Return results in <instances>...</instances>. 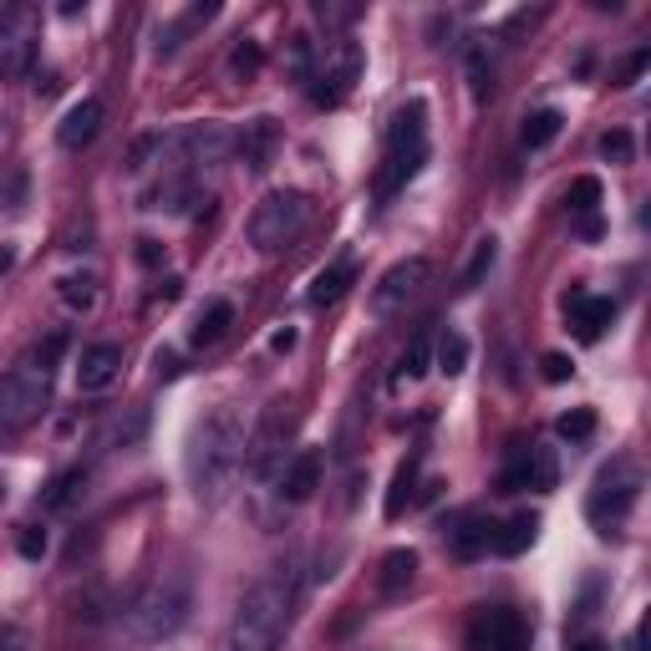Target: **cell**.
<instances>
[{"label":"cell","instance_id":"cell-35","mask_svg":"<svg viewBox=\"0 0 651 651\" xmlns=\"http://www.w3.org/2000/svg\"><path fill=\"white\" fill-rule=\"evenodd\" d=\"M560 484V463H555V448L545 443H530V488L549 494V488Z\"/></svg>","mask_w":651,"mask_h":651},{"label":"cell","instance_id":"cell-3","mask_svg":"<svg viewBox=\"0 0 651 651\" xmlns=\"http://www.w3.org/2000/svg\"><path fill=\"white\" fill-rule=\"evenodd\" d=\"M189 616H193V576L189 570H163L128 606V631L143 647H158V641H174L189 626Z\"/></svg>","mask_w":651,"mask_h":651},{"label":"cell","instance_id":"cell-38","mask_svg":"<svg viewBox=\"0 0 651 651\" xmlns=\"http://www.w3.org/2000/svg\"><path fill=\"white\" fill-rule=\"evenodd\" d=\"M413 488H417V459H407V463L398 469V478H392V488H387V519H398L402 509H407Z\"/></svg>","mask_w":651,"mask_h":651},{"label":"cell","instance_id":"cell-42","mask_svg":"<svg viewBox=\"0 0 651 651\" xmlns=\"http://www.w3.org/2000/svg\"><path fill=\"white\" fill-rule=\"evenodd\" d=\"M601 153H606L611 163H631V133H626V128L606 133V138H601Z\"/></svg>","mask_w":651,"mask_h":651},{"label":"cell","instance_id":"cell-26","mask_svg":"<svg viewBox=\"0 0 651 651\" xmlns=\"http://www.w3.org/2000/svg\"><path fill=\"white\" fill-rule=\"evenodd\" d=\"M87 494V469H67V474H57L51 484H46V494H42V509H72L76 499Z\"/></svg>","mask_w":651,"mask_h":651},{"label":"cell","instance_id":"cell-28","mask_svg":"<svg viewBox=\"0 0 651 651\" xmlns=\"http://www.w3.org/2000/svg\"><path fill=\"white\" fill-rule=\"evenodd\" d=\"M285 72H291V82L311 87V76H316V42L306 36V31H296V36L285 42Z\"/></svg>","mask_w":651,"mask_h":651},{"label":"cell","instance_id":"cell-45","mask_svg":"<svg viewBox=\"0 0 651 651\" xmlns=\"http://www.w3.org/2000/svg\"><path fill=\"white\" fill-rule=\"evenodd\" d=\"M153 371H158L163 382H174L178 371H184V367H178V352H174V346H158V352H153Z\"/></svg>","mask_w":651,"mask_h":651},{"label":"cell","instance_id":"cell-31","mask_svg":"<svg viewBox=\"0 0 651 651\" xmlns=\"http://www.w3.org/2000/svg\"><path fill=\"white\" fill-rule=\"evenodd\" d=\"M143 428H149V417L133 407L128 417H122V413L107 417V428H103V438H97V443H103V448H133L138 438H143Z\"/></svg>","mask_w":651,"mask_h":651},{"label":"cell","instance_id":"cell-13","mask_svg":"<svg viewBox=\"0 0 651 651\" xmlns=\"http://www.w3.org/2000/svg\"><path fill=\"white\" fill-rule=\"evenodd\" d=\"M122 377V346L118 341H92L76 356V387L82 392H107Z\"/></svg>","mask_w":651,"mask_h":651},{"label":"cell","instance_id":"cell-9","mask_svg":"<svg viewBox=\"0 0 651 651\" xmlns=\"http://www.w3.org/2000/svg\"><path fill=\"white\" fill-rule=\"evenodd\" d=\"M235 153V133L224 128V122H189V128H178L168 133V168H214Z\"/></svg>","mask_w":651,"mask_h":651},{"label":"cell","instance_id":"cell-19","mask_svg":"<svg viewBox=\"0 0 651 651\" xmlns=\"http://www.w3.org/2000/svg\"><path fill=\"white\" fill-rule=\"evenodd\" d=\"M193 204H204L199 184H193L189 174H174V178H163L158 189L149 193V204H143V209H158V214H189Z\"/></svg>","mask_w":651,"mask_h":651},{"label":"cell","instance_id":"cell-46","mask_svg":"<svg viewBox=\"0 0 651 651\" xmlns=\"http://www.w3.org/2000/svg\"><path fill=\"white\" fill-rule=\"evenodd\" d=\"M540 367H545V382H570V356H560V352H549L545 362H540Z\"/></svg>","mask_w":651,"mask_h":651},{"label":"cell","instance_id":"cell-27","mask_svg":"<svg viewBox=\"0 0 651 651\" xmlns=\"http://www.w3.org/2000/svg\"><path fill=\"white\" fill-rule=\"evenodd\" d=\"M417 576V555L413 549H392V555H382V576H377V585H382V595H402L407 585H413Z\"/></svg>","mask_w":651,"mask_h":651},{"label":"cell","instance_id":"cell-40","mask_svg":"<svg viewBox=\"0 0 651 651\" xmlns=\"http://www.w3.org/2000/svg\"><path fill=\"white\" fill-rule=\"evenodd\" d=\"M565 204L576 209V214H595V204H601V178H576L570 184V193H565Z\"/></svg>","mask_w":651,"mask_h":651},{"label":"cell","instance_id":"cell-5","mask_svg":"<svg viewBox=\"0 0 651 651\" xmlns=\"http://www.w3.org/2000/svg\"><path fill=\"white\" fill-rule=\"evenodd\" d=\"M51 377H57V367L42 362L36 352L21 356V362L0 377V433H21L46 413V402H51Z\"/></svg>","mask_w":651,"mask_h":651},{"label":"cell","instance_id":"cell-14","mask_svg":"<svg viewBox=\"0 0 651 651\" xmlns=\"http://www.w3.org/2000/svg\"><path fill=\"white\" fill-rule=\"evenodd\" d=\"M281 122L275 118H250L245 122V133L235 138V153H239V163L250 168V174H265L270 163H275V153H281Z\"/></svg>","mask_w":651,"mask_h":651},{"label":"cell","instance_id":"cell-37","mask_svg":"<svg viewBox=\"0 0 651 651\" xmlns=\"http://www.w3.org/2000/svg\"><path fill=\"white\" fill-rule=\"evenodd\" d=\"M499 488H504V494H519V488H530V443H514V448H509V463H504V474H499Z\"/></svg>","mask_w":651,"mask_h":651},{"label":"cell","instance_id":"cell-49","mask_svg":"<svg viewBox=\"0 0 651 651\" xmlns=\"http://www.w3.org/2000/svg\"><path fill=\"white\" fill-rule=\"evenodd\" d=\"M153 296H158V300H168V306H174V300L184 296V281H178V275H168V281H158V291H153Z\"/></svg>","mask_w":651,"mask_h":651},{"label":"cell","instance_id":"cell-50","mask_svg":"<svg viewBox=\"0 0 651 651\" xmlns=\"http://www.w3.org/2000/svg\"><path fill=\"white\" fill-rule=\"evenodd\" d=\"M270 346H275V352H291V346H296V331H291V326H285V331H275V336H270Z\"/></svg>","mask_w":651,"mask_h":651},{"label":"cell","instance_id":"cell-53","mask_svg":"<svg viewBox=\"0 0 651 651\" xmlns=\"http://www.w3.org/2000/svg\"><path fill=\"white\" fill-rule=\"evenodd\" d=\"M0 499H5V488H0Z\"/></svg>","mask_w":651,"mask_h":651},{"label":"cell","instance_id":"cell-36","mask_svg":"<svg viewBox=\"0 0 651 651\" xmlns=\"http://www.w3.org/2000/svg\"><path fill=\"white\" fill-rule=\"evenodd\" d=\"M494 260H499V239H494V235L478 239V250H474V260H469V270H463L459 291H478V285H484V275L494 270Z\"/></svg>","mask_w":651,"mask_h":651},{"label":"cell","instance_id":"cell-43","mask_svg":"<svg viewBox=\"0 0 651 651\" xmlns=\"http://www.w3.org/2000/svg\"><path fill=\"white\" fill-rule=\"evenodd\" d=\"M647 67H651V51L641 46V51H631V57L622 61V72H616V87H631V82H637V76L647 72Z\"/></svg>","mask_w":651,"mask_h":651},{"label":"cell","instance_id":"cell-34","mask_svg":"<svg viewBox=\"0 0 651 651\" xmlns=\"http://www.w3.org/2000/svg\"><path fill=\"white\" fill-rule=\"evenodd\" d=\"M260 67H265V51H260V42L239 36L235 51H229V76H235V82H255V76H260Z\"/></svg>","mask_w":651,"mask_h":651},{"label":"cell","instance_id":"cell-39","mask_svg":"<svg viewBox=\"0 0 651 651\" xmlns=\"http://www.w3.org/2000/svg\"><path fill=\"white\" fill-rule=\"evenodd\" d=\"M555 433H560L565 443H585V438L595 433V413L591 407H576V413H565L560 423H555Z\"/></svg>","mask_w":651,"mask_h":651},{"label":"cell","instance_id":"cell-7","mask_svg":"<svg viewBox=\"0 0 651 651\" xmlns=\"http://www.w3.org/2000/svg\"><path fill=\"white\" fill-rule=\"evenodd\" d=\"M637 499H641V469L631 459H616L595 474L585 514H591V524H601V534H611L626 524V514L637 509Z\"/></svg>","mask_w":651,"mask_h":651},{"label":"cell","instance_id":"cell-11","mask_svg":"<svg viewBox=\"0 0 651 651\" xmlns=\"http://www.w3.org/2000/svg\"><path fill=\"white\" fill-rule=\"evenodd\" d=\"M433 281V260H423V255H413V260H398V265L387 270L382 281L371 285V311L377 316H398L407 300L423 291V285Z\"/></svg>","mask_w":651,"mask_h":651},{"label":"cell","instance_id":"cell-21","mask_svg":"<svg viewBox=\"0 0 651 651\" xmlns=\"http://www.w3.org/2000/svg\"><path fill=\"white\" fill-rule=\"evenodd\" d=\"M356 281L352 260H336V265H326L321 275L311 281V291H306V300H311V311H326V306H336L341 296H346V285Z\"/></svg>","mask_w":651,"mask_h":651},{"label":"cell","instance_id":"cell-4","mask_svg":"<svg viewBox=\"0 0 651 651\" xmlns=\"http://www.w3.org/2000/svg\"><path fill=\"white\" fill-rule=\"evenodd\" d=\"M428 158V107L417 103H402L387 122V153H382V168H377V199H392V193L407 184V178L423 168Z\"/></svg>","mask_w":651,"mask_h":651},{"label":"cell","instance_id":"cell-52","mask_svg":"<svg viewBox=\"0 0 651 651\" xmlns=\"http://www.w3.org/2000/svg\"><path fill=\"white\" fill-rule=\"evenodd\" d=\"M570 651H606L601 641H580V647H570Z\"/></svg>","mask_w":651,"mask_h":651},{"label":"cell","instance_id":"cell-1","mask_svg":"<svg viewBox=\"0 0 651 651\" xmlns=\"http://www.w3.org/2000/svg\"><path fill=\"white\" fill-rule=\"evenodd\" d=\"M245 448H250V417L245 407L224 402L193 428L189 438V484L204 504H220L235 484V474L245 469Z\"/></svg>","mask_w":651,"mask_h":651},{"label":"cell","instance_id":"cell-41","mask_svg":"<svg viewBox=\"0 0 651 651\" xmlns=\"http://www.w3.org/2000/svg\"><path fill=\"white\" fill-rule=\"evenodd\" d=\"M46 545H51V540H46L42 524H26V530H21V545H15V549H21V560H42Z\"/></svg>","mask_w":651,"mask_h":651},{"label":"cell","instance_id":"cell-8","mask_svg":"<svg viewBox=\"0 0 651 651\" xmlns=\"http://www.w3.org/2000/svg\"><path fill=\"white\" fill-rule=\"evenodd\" d=\"M36 42H42V11L36 5H5L0 11V76L5 82L31 72Z\"/></svg>","mask_w":651,"mask_h":651},{"label":"cell","instance_id":"cell-20","mask_svg":"<svg viewBox=\"0 0 651 651\" xmlns=\"http://www.w3.org/2000/svg\"><path fill=\"white\" fill-rule=\"evenodd\" d=\"M534 534H540V514H509L504 524H494V555H504V560H514V555H524V549L534 545Z\"/></svg>","mask_w":651,"mask_h":651},{"label":"cell","instance_id":"cell-51","mask_svg":"<svg viewBox=\"0 0 651 651\" xmlns=\"http://www.w3.org/2000/svg\"><path fill=\"white\" fill-rule=\"evenodd\" d=\"M580 235L595 239V235H601V220H595V214H580Z\"/></svg>","mask_w":651,"mask_h":651},{"label":"cell","instance_id":"cell-18","mask_svg":"<svg viewBox=\"0 0 651 651\" xmlns=\"http://www.w3.org/2000/svg\"><path fill=\"white\" fill-rule=\"evenodd\" d=\"M97 133H103V103H97V97H82V103L67 107V118H61V128H57V143L76 153V149H87Z\"/></svg>","mask_w":651,"mask_h":651},{"label":"cell","instance_id":"cell-29","mask_svg":"<svg viewBox=\"0 0 651 651\" xmlns=\"http://www.w3.org/2000/svg\"><path fill=\"white\" fill-rule=\"evenodd\" d=\"M57 291H61V300H67V311H92V306H97V275H92V270L61 275Z\"/></svg>","mask_w":651,"mask_h":651},{"label":"cell","instance_id":"cell-23","mask_svg":"<svg viewBox=\"0 0 651 651\" xmlns=\"http://www.w3.org/2000/svg\"><path fill=\"white\" fill-rule=\"evenodd\" d=\"M229 326H235V306H229V300H209L204 311H199V321H193L189 341L204 352V346H214V341L229 336Z\"/></svg>","mask_w":651,"mask_h":651},{"label":"cell","instance_id":"cell-47","mask_svg":"<svg viewBox=\"0 0 651 651\" xmlns=\"http://www.w3.org/2000/svg\"><path fill=\"white\" fill-rule=\"evenodd\" d=\"M0 651H31V637L21 626H0Z\"/></svg>","mask_w":651,"mask_h":651},{"label":"cell","instance_id":"cell-32","mask_svg":"<svg viewBox=\"0 0 651 651\" xmlns=\"http://www.w3.org/2000/svg\"><path fill=\"white\" fill-rule=\"evenodd\" d=\"M158 163H168V133L138 138L133 153H128V174H149V168H158Z\"/></svg>","mask_w":651,"mask_h":651},{"label":"cell","instance_id":"cell-30","mask_svg":"<svg viewBox=\"0 0 651 651\" xmlns=\"http://www.w3.org/2000/svg\"><path fill=\"white\" fill-rule=\"evenodd\" d=\"M463 67H469V92L484 103L488 87H494V61H488V42H484V36H478V42H469V51H463Z\"/></svg>","mask_w":651,"mask_h":651},{"label":"cell","instance_id":"cell-6","mask_svg":"<svg viewBox=\"0 0 651 651\" xmlns=\"http://www.w3.org/2000/svg\"><path fill=\"white\" fill-rule=\"evenodd\" d=\"M311 224V199L306 193H296V189H275V193H265L260 204H255V214H250V245L260 255H281L291 239L300 235Z\"/></svg>","mask_w":651,"mask_h":651},{"label":"cell","instance_id":"cell-44","mask_svg":"<svg viewBox=\"0 0 651 651\" xmlns=\"http://www.w3.org/2000/svg\"><path fill=\"white\" fill-rule=\"evenodd\" d=\"M316 15H321L326 26H352L356 15H362V5H326V0H321V5H316Z\"/></svg>","mask_w":651,"mask_h":651},{"label":"cell","instance_id":"cell-17","mask_svg":"<svg viewBox=\"0 0 651 651\" xmlns=\"http://www.w3.org/2000/svg\"><path fill=\"white\" fill-rule=\"evenodd\" d=\"M448 549L459 555V560H478L488 545H494V519H484V514H474V509H463L453 524H448Z\"/></svg>","mask_w":651,"mask_h":651},{"label":"cell","instance_id":"cell-24","mask_svg":"<svg viewBox=\"0 0 651 651\" xmlns=\"http://www.w3.org/2000/svg\"><path fill=\"white\" fill-rule=\"evenodd\" d=\"M214 11H220V5H193V11H184L178 21H168V26L158 31V46H153V51H158V57H174V51L184 46V36H189L193 26H204V21H214Z\"/></svg>","mask_w":651,"mask_h":651},{"label":"cell","instance_id":"cell-22","mask_svg":"<svg viewBox=\"0 0 651 651\" xmlns=\"http://www.w3.org/2000/svg\"><path fill=\"white\" fill-rule=\"evenodd\" d=\"M428 367H433V331H428V326H417L413 341H407V346H402V356H398L392 387H398V382H417V377H423Z\"/></svg>","mask_w":651,"mask_h":651},{"label":"cell","instance_id":"cell-33","mask_svg":"<svg viewBox=\"0 0 651 651\" xmlns=\"http://www.w3.org/2000/svg\"><path fill=\"white\" fill-rule=\"evenodd\" d=\"M433 356H438V371L459 377V371L469 367V341H463V331H443V336L433 341Z\"/></svg>","mask_w":651,"mask_h":651},{"label":"cell","instance_id":"cell-25","mask_svg":"<svg viewBox=\"0 0 651 651\" xmlns=\"http://www.w3.org/2000/svg\"><path fill=\"white\" fill-rule=\"evenodd\" d=\"M560 128H565V113L560 107H540V113H530L524 118V128H519V138H524V149H549L555 138H560Z\"/></svg>","mask_w":651,"mask_h":651},{"label":"cell","instance_id":"cell-48","mask_svg":"<svg viewBox=\"0 0 651 651\" xmlns=\"http://www.w3.org/2000/svg\"><path fill=\"white\" fill-rule=\"evenodd\" d=\"M158 260H163V245H158V239H138V265H158Z\"/></svg>","mask_w":651,"mask_h":651},{"label":"cell","instance_id":"cell-12","mask_svg":"<svg viewBox=\"0 0 651 651\" xmlns=\"http://www.w3.org/2000/svg\"><path fill=\"white\" fill-rule=\"evenodd\" d=\"M474 647L478 651H530V622L509 606L478 611L474 622Z\"/></svg>","mask_w":651,"mask_h":651},{"label":"cell","instance_id":"cell-10","mask_svg":"<svg viewBox=\"0 0 651 651\" xmlns=\"http://www.w3.org/2000/svg\"><path fill=\"white\" fill-rule=\"evenodd\" d=\"M356 76H362V46L356 42H331L326 46L321 67L311 76V103L316 107H341L352 97Z\"/></svg>","mask_w":651,"mask_h":651},{"label":"cell","instance_id":"cell-16","mask_svg":"<svg viewBox=\"0 0 651 651\" xmlns=\"http://www.w3.org/2000/svg\"><path fill=\"white\" fill-rule=\"evenodd\" d=\"M275 484H281V499L285 504H306L316 488H321V453H316V448H300L291 463H281Z\"/></svg>","mask_w":651,"mask_h":651},{"label":"cell","instance_id":"cell-15","mask_svg":"<svg viewBox=\"0 0 651 651\" xmlns=\"http://www.w3.org/2000/svg\"><path fill=\"white\" fill-rule=\"evenodd\" d=\"M565 311H570V326H576L580 341H601V336H606V326L616 321V300L570 291V296H565Z\"/></svg>","mask_w":651,"mask_h":651},{"label":"cell","instance_id":"cell-2","mask_svg":"<svg viewBox=\"0 0 651 651\" xmlns=\"http://www.w3.org/2000/svg\"><path fill=\"white\" fill-rule=\"evenodd\" d=\"M296 601H300L296 560L270 565L265 576L245 591V601H239L235 626H229V651H275L285 641V631H291Z\"/></svg>","mask_w":651,"mask_h":651}]
</instances>
